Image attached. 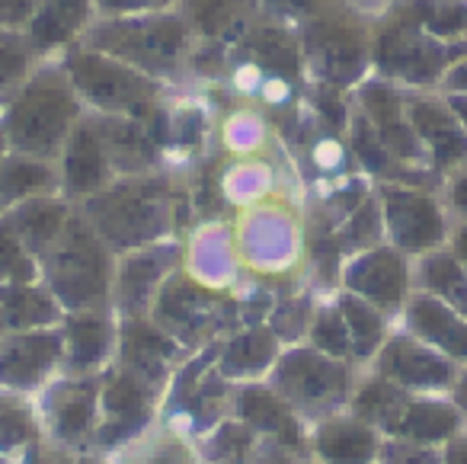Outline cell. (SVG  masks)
<instances>
[{
	"instance_id": "1",
	"label": "cell",
	"mask_w": 467,
	"mask_h": 464,
	"mask_svg": "<svg viewBox=\"0 0 467 464\" xmlns=\"http://www.w3.org/2000/svg\"><path fill=\"white\" fill-rule=\"evenodd\" d=\"M80 116L84 100L71 87L65 68H42L23 84L4 112L10 151L48 161L65 148Z\"/></svg>"
},
{
	"instance_id": "2",
	"label": "cell",
	"mask_w": 467,
	"mask_h": 464,
	"mask_svg": "<svg viewBox=\"0 0 467 464\" xmlns=\"http://www.w3.org/2000/svg\"><path fill=\"white\" fill-rule=\"evenodd\" d=\"M80 42L161 80L180 71V61L189 48V23L186 16L167 14V10L138 16H106L87 29Z\"/></svg>"
},
{
	"instance_id": "3",
	"label": "cell",
	"mask_w": 467,
	"mask_h": 464,
	"mask_svg": "<svg viewBox=\"0 0 467 464\" xmlns=\"http://www.w3.org/2000/svg\"><path fill=\"white\" fill-rule=\"evenodd\" d=\"M65 68L67 80L78 90V97L87 106L106 116H131L148 119L157 103V84L154 78L141 74L138 68L112 58L106 52H97L87 42H71L65 48Z\"/></svg>"
},
{
	"instance_id": "4",
	"label": "cell",
	"mask_w": 467,
	"mask_h": 464,
	"mask_svg": "<svg viewBox=\"0 0 467 464\" xmlns=\"http://www.w3.org/2000/svg\"><path fill=\"white\" fill-rule=\"evenodd\" d=\"M161 183H129L122 189L97 195L90 202V215H97L106 237L119 240V244H135V240L148 237V231H154L157 218H161Z\"/></svg>"
},
{
	"instance_id": "5",
	"label": "cell",
	"mask_w": 467,
	"mask_h": 464,
	"mask_svg": "<svg viewBox=\"0 0 467 464\" xmlns=\"http://www.w3.org/2000/svg\"><path fill=\"white\" fill-rule=\"evenodd\" d=\"M61 157H65V186L74 195L99 193V189L109 186L112 174H116L97 116L78 119L65 148H61Z\"/></svg>"
},
{
	"instance_id": "6",
	"label": "cell",
	"mask_w": 467,
	"mask_h": 464,
	"mask_svg": "<svg viewBox=\"0 0 467 464\" xmlns=\"http://www.w3.org/2000/svg\"><path fill=\"white\" fill-rule=\"evenodd\" d=\"M55 276H58V289L78 304L97 301L103 295L106 285V259L99 244L87 227H74L67 244L55 257Z\"/></svg>"
},
{
	"instance_id": "7",
	"label": "cell",
	"mask_w": 467,
	"mask_h": 464,
	"mask_svg": "<svg viewBox=\"0 0 467 464\" xmlns=\"http://www.w3.org/2000/svg\"><path fill=\"white\" fill-rule=\"evenodd\" d=\"M378 68L390 78H403L410 84H426L435 78L441 55L432 42H426L416 26H390L378 36L375 48Z\"/></svg>"
},
{
	"instance_id": "8",
	"label": "cell",
	"mask_w": 467,
	"mask_h": 464,
	"mask_svg": "<svg viewBox=\"0 0 467 464\" xmlns=\"http://www.w3.org/2000/svg\"><path fill=\"white\" fill-rule=\"evenodd\" d=\"M93 0H42L33 20L23 26L26 39L33 42L36 55L67 48L80 39L90 20Z\"/></svg>"
},
{
	"instance_id": "9",
	"label": "cell",
	"mask_w": 467,
	"mask_h": 464,
	"mask_svg": "<svg viewBox=\"0 0 467 464\" xmlns=\"http://www.w3.org/2000/svg\"><path fill=\"white\" fill-rule=\"evenodd\" d=\"M307 55L314 68L327 78V84H346L362 68V46L346 26L320 20L307 29Z\"/></svg>"
},
{
	"instance_id": "10",
	"label": "cell",
	"mask_w": 467,
	"mask_h": 464,
	"mask_svg": "<svg viewBox=\"0 0 467 464\" xmlns=\"http://www.w3.org/2000/svg\"><path fill=\"white\" fill-rule=\"evenodd\" d=\"M99 129L106 138V151L119 174H144L154 163V135L148 132L144 119L131 116H106L99 112Z\"/></svg>"
},
{
	"instance_id": "11",
	"label": "cell",
	"mask_w": 467,
	"mask_h": 464,
	"mask_svg": "<svg viewBox=\"0 0 467 464\" xmlns=\"http://www.w3.org/2000/svg\"><path fill=\"white\" fill-rule=\"evenodd\" d=\"M388 199V221L394 237L400 240L403 247H429L441 237V221L439 212L429 199L416 193H400V189H388L384 193Z\"/></svg>"
},
{
	"instance_id": "12",
	"label": "cell",
	"mask_w": 467,
	"mask_h": 464,
	"mask_svg": "<svg viewBox=\"0 0 467 464\" xmlns=\"http://www.w3.org/2000/svg\"><path fill=\"white\" fill-rule=\"evenodd\" d=\"M186 23L214 42H237L254 29L250 0H186Z\"/></svg>"
},
{
	"instance_id": "13",
	"label": "cell",
	"mask_w": 467,
	"mask_h": 464,
	"mask_svg": "<svg viewBox=\"0 0 467 464\" xmlns=\"http://www.w3.org/2000/svg\"><path fill=\"white\" fill-rule=\"evenodd\" d=\"M410 119H413V132L435 151L439 163H454L467 151V138L461 135L458 122L441 110L439 103H413L410 106Z\"/></svg>"
},
{
	"instance_id": "14",
	"label": "cell",
	"mask_w": 467,
	"mask_h": 464,
	"mask_svg": "<svg viewBox=\"0 0 467 464\" xmlns=\"http://www.w3.org/2000/svg\"><path fill=\"white\" fill-rule=\"evenodd\" d=\"M282 381L298 397H324L343 387V368L311 353H295L282 368Z\"/></svg>"
},
{
	"instance_id": "15",
	"label": "cell",
	"mask_w": 467,
	"mask_h": 464,
	"mask_svg": "<svg viewBox=\"0 0 467 464\" xmlns=\"http://www.w3.org/2000/svg\"><path fill=\"white\" fill-rule=\"evenodd\" d=\"M36 48L23 29H0V106H7L29 80Z\"/></svg>"
},
{
	"instance_id": "16",
	"label": "cell",
	"mask_w": 467,
	"mask_h": 464,
	"mask_svg": "<svg viewBox=\"0 0 467 464\" xmlns=\"http://www.w3.org/2000/svg\"><path fill=\"white\" fill-rule=\"evenodd\" d=\"M52 186V167L42 157L29 154H7L0 161V199H23L29 193H39V189Z\"/></svg>"
},
{
	"instance_id": "17",
	"label": "cell",
	"mask_w": 467,
	"mask_h": 464,
	"mask_svg": "<svg viewBox=\"0 0 467 464\" xmlns=\"http://www.w3.org/2000/svg\"><path fill=\"white\" fill-rule=\"evenodd\" d=\"M384 372L407 385H441L448 378V365L410 343H394L384 353Z\"/></svg>"
},
{
	"instance_id": "18",
	"label": "cell",
	"mask_w": 467,
	"mask_h": 464,
	"mask_svg": "<svg viewBox=\"0 0 467 464\" xmlns=\"http://www.w3.org/2000/svg\"><path fill=\"white\" fill-rule=\"evenodd\" d=\"M413 327L420 330L422 336L435 340L439 346H445L448 353L454 355H467V330L451 311H445L439 301H429V298H420L413 304Z\"/></svg>"
},
{
	"instance_id": "19",
	"label": "cell",
	"mask_w": 467,
	"mask_h": 464,
	"mask_svg": "<svg viewBox=\"0 0 467 464\" xmlns=\"http://www.w3.org/2000/svg\"><path fill=\"white\" fill-rule=\"evenodd\" d=\"M352 285L362 291H368L375 301H397L403 289V269H400V259L394 253H375L368 257L356 272H352Z\"/></svg>"
},
{
	"instance_id": "20",
	"label": "cell",
	"mask_w": 467,
	"mask_h": 464,
	"mask_svg": "<svg viewBox=\"0 0 467 464\" xmlns=\"http://www.w3.org/2000/svg\"><path fill=\"white\" fill-rule=\"evenodd\" d=\"M55 359V340L48 336H23L0 359V374L7 381H33Z\"/></svg>"
},
{
	"instance_id": "21",
	"label": "cell",
	"mask_w": 467,
	"mask_h": 464,
	"mask_svg": "<svg viewBox=\"0 0 467 464\" xmlns=\"http://www.w3.org/2000/svg\"><path fill=\"white\" fill-rule=\"evenodd\" d=\"M20 237L33 247H46L65 225V208L58 202H29L16 212Z\"/></svg>"
},
{
	"instance_id": "22",
	"label": "cell",
	"mask_w": 467,
	"mask_h": 464,
	"mask_svg": "<svg viewBox=\"0 0 467 464\" xmlns=\"http://www.w3.org/2000/svg\"><path fill=\"white\" fill-rule=\"evenodd\" d=\"M320 451L337 464H362L371 455V436L358 426H327Z\"/></svg>"
},
{
	"instance_id": "23",
	"label": "cell",
	"mask_w": 467,
	"mask_h": 464,
	"mask_svg": "<svg viewBox=\"0 0 467 464\" xmlns=\"http://www.w3.org/2000/svg\"><path fill=\"white\" fill-rule=\"evenodd\" d=\"M241 410H244V417H247L254 426L282 432V438H285V442H295L292 417H288V413L279 406V400L269 397L266 391H247V394H244V400H241Z\"/></svg>"
},
{
	"instance_id": "24",
	"label": "cell",
	"mask_w": 467,
	"mask_h": 464,
	"mask_svg": "<svg viewBox=\"0 0 467 464\" xmlns=\"http://www.w3.org/2000/svg\"><path fill=\"white\" fill-rule=\"evenodd\" d=\"M454 429V413L439 404H416L410 406L407 419H403V432L416 438H439Z\"/></svg>"
},
{
	"instance_id": "25",
	"label": "cell",
	"mask_w": 467,
	"mask_h": 464,
	"mask_svg": "<svg viewBox=\"0 0 467 464\" xmlns=\"http://www.w3.org/2000/svg\"><path fill=\"white\" fill-rule=\"evenodd\" d=\"M416 16L429 33L439 36H454L467 29V4H416Z\"/></svg>"
},
{
	"instance_id": "26",
	"label": "cell",
	"mask_w": 467,
	"mask_h": 464,
	"mask_svg": "<svg viewBox=\"0 0 467 464\" xmlns=\"http://www.w3.org/2000/svg\"><path fill=\"white\" fill-rule=\"evenodd\" d=\"M106 340H109V330H106L103 321L84 317V321L71 323V355L80 362V365L99 359L103 349H106Z\"/></svg>"
},
{
	"instance_id": "27",
	"label": "cell",
	"mask_w": 467,
	"mask_h": 464,
	"mask_svg": "<svg viewBox=\"0 0 467 464\" xmlns=\"http://www.w3.org/2000/svg\"><path fill=\"white\" fill-rule=\"evenodd\" d=\"M426 282L467 311V279L461 276V269L448 257H432V259H429V263H426Z\"/></svg>"
},
{
	"instance_id": "28",
	"label": "cell",
	"mask_w": 467,
	"mask_h": 464,
	"mask_svg": "<svg viewBox=\"0 0 467 464\" xmlns=\"http://www.w3.org/2000/svg\"><path fill=\"white\" fill-rule=\"evenodd\" d=\"M7 317L16 327H29V323H42L52 317V304L42 301L36 291H14L7 298Z\"/></svg>"
},
{
	"instance_id": "29",
	"label": "cell",
	"mask_w": 467,
	"mask_h": 464,
	"mask_svg": "<svg viewBox=\"0 0 467 464\" xmlns=\"http://www.w3.org/2000/svg\"><path fill=\"white\" fill-rule=\"evenodd\" d=\"M343 314L349 317V327L356 330V340H358V349H371L378 343V336H381V321H378V314L371 308H365V304L352 301V298H346L343 301Z\"/></svg>"
},
{
	"instance_id": "30",
	"label": "cell",
	"mask_w": 467,
	"mask_h": 464,
	"mask_svg": "<svg viewBox=\"0 0 467 464\" xmlns=\"http://www.w3.org/2000/svg\"><path fill=\"white\" fill-rule=\"evenodd\" d=\"M0 272H7L14 279H29V266L26 257H23V244L20 234L4 221L0 225Z\"/></svg>"
},
{
	"instance_id": "31",
	"label": "cell",
	"mask_w": 467,
	"mask_h": 464,
	"mask_svg": "<svg viewBox=\"0 0 467 464\" xmlns=\"http://www.w3.org/2000/svg\"><path fill=\"white\" fill-rule=\"evenodd\" d=\"M173 0H93V7L106 16H138V14H161Z\"/></svg>"
},
{
	"instance_id": "32",
	"label": "cell",
	"mask_w": 467,
	"mask_h": 464,
	"mask_svg": "<svg viewBox=\"0 0 467 464\" xmlns=\"http://www.w3.org/2000/svg\"><path fill=\"white\" fill-rule=\"evenodd\" d=\"M42 0H0V29H23Z\"/></svg>"
},
{
	"instance_id": "33",
	"label": "cell",
	"mask_w": 467,
	"mask_h": 464,
	"mask_svg": "<svg viewBox=\"0 0 467 464\" xmlns=\"http://www.w3.org/2000/svg\"><path fill=\"white\" fill-rule=\"evenodd\" d=\"M397 404H400V397L390 385H371L358 400V406L371 417H388L390 410H397Z\"/></svg>"
},
{
	"instance_id": "34",
	"label": "cell",
	"mask_w": 467,
	"mask_h": 464,
	"mask_svg": "<svg viewBox=\"0 0 467 464\" xmlns=\"http://www.w3.org/2000/svg\"><path fill=\"white\" fill-rule=\"evenodd\" d=\"M106 404H109V410L116 413H138L141 410V391H138L135 381H116V385L109 387V394H106Z\"/></svg>"
},
{
	"instance_id": "35",
	"label": "cell",
	"mask_w": 467,
	"mask_h": 464,
	"mask_svg": "<svg viewBox=\"0 0 467 464\" xmlns=\"http://www.w3.org/2000/svg\"><path fill=\"white\" fill-rule=\"evenodd\" d=\"M314 336H317L320 346L330 349V353H346V327H343V321H339L337 314H324V317H320Z\"/></svg>"
},
{
	"instance_id": "36",
	"label": "cell",
	"mask_w": 467,
	"mask_h": 464,
	"mask_svg": "<svg viewBox=\"0 0 467 464\" xmlns=\"http://www.w3.org/2000/svg\"><path fill=\"white\" fill-rule=\"evenodd\" d=\"M87 419H90V397H80V400H71V404H65V410H61V429L65 432H80L87 426Z\"/></svg>"
},
{
	"instance_id": "37",
	"label": "cell",
	"mask_w": 467,
	"mask_h": 464,
	"mask_svg": "<svg viewBox=\"0 0 467 464\" xmlns=\"http://www.w3.org/2000/svg\"><path fill=\"white\" fill-rule=\"evenodd\" d=\"M20 436H26V419L10 406H0V442H14Z\"/></svg>"
},
{
	"instance_id": "38",
	"label": "cell",
	"mask_w": 467,
	"mask_h": 464,
	"mask_svg": "<svg viewBox=\"0 0 467 464\" xmlns=\"http://www.w3.org/2000/svg\"><path fill=\"white\" fill-rule=\"evenodd\" d=\"M263 4L275 10H295V14H307L314 7V0H263Z\"/></svg>"
},
{
	"instance_id": "39",
	"label": "cell",
	"mask_w": 467,
	"mask_h": 464,
	"mask_svg": "<svg viewBox=\"0 0 467 464\" xmlns=\"http://www.w3.org/2000/svg\"><path fill=\"white\" fill-rule=\"evenodd\" d=\"M454 206L464 208V212H467V176L458 183V186H454Z\"/></svg>"
},
{
	"instance_id": "40",
	"label": "cell",
	"mask_w": 467,
	"mask_h": 464,
	"mask_svg": "<svg viewBox=\"0 0 467 464\" xmlns=\"http://www.w3.org/2000/svg\"><path fill=\"white\" fill-rule=\"evenodd\" d=\"M451 84H454V87H467V65H464V68H458V71L451 74Z\"/></svg>"
},
{
	"instance_id": "41",
	"label": "cell",
	"mask_w": 467,
	"mask_h": 464,
	"mask_svg": "<svg viewBox=\"0 0 467 464\" xmlns=\"http://www.w3.org/2000/svg\"><path fill=\"white\" fill-rule=\"evenodd\" d=\"M451 103H454V112H458V116H464V125H467V97H454Z\"/></svg>"
},
{
	"instance_id": "42",
	"label": "cell",
	"mask_w": 467,
	"mask_h": 464,
	"mask_svg": "<svg viewBox=\"0 0 467 464\" xmlns=\"http://www.w3.org/2000/svg\"><path fill=\"white\" fill-rule=\"evenodd\" d=\"M451 464H467V451H451Z\"/></svg>"
},
{
	"instance_id": "43",
	"label": "cell",
	"mask_w": 467,
	"mask_h": 464,
	"mask_svg": "<svg viewBox=\"0 0 467 464\" xmlns=\"http://www.w3.org/2000/svg\"><path fill=\"white\" fill-rule=\"evenodd\" d=\"M461 253H464V259H467V231L461 234Z\"/></svg>"
},
{
	"instance_id": "44",
	"label": "cell",
	"mask_w": 467,
	"mask_h": 464,
	"mask_svg": "<svg viewBox=\"0 0 467 464\" xmlns=\"http://www.w3.org/2000/svg\"><path fill=\"white\" fill-rule=\"evenodd\" d=\"M461 400L467 404V381H464V387H461Z\"/></svg>"
}]
</instances>
